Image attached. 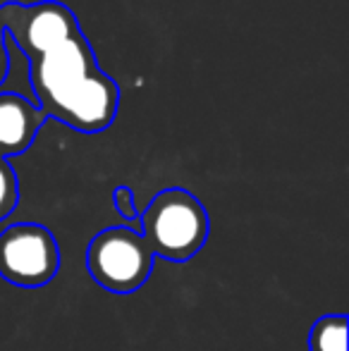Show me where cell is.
Masks as SVG:
<instances>
[{
	"mask_svg": "<svg viewBox=\"0 0 349 351\" xmlns=\"http://www.w3.org/2000/svg\"><path fill=\"white\" fill-rule=\"evenodd\" d=\"M38 110L82 134L106 132L120 108V88L98 67L84 34L29 60Z\"/></svg>",
	"mask_w": 349,
	"mask_h": 351,
	"instance_id": "obj_1",
	"label": "cell"
},
{
	"mask_svg": "<svg viewBox=\"0 0 349 351\" xmlns=\"http://www.w3.org/2000/svg\"><path fill=\"white\" fill-rule=\"evenodd\" d=\"M141 237L154 258L186 263L206 246L210 220L204 204L191 191L170 186L151 199L139 215Z\"/></svg>",
	"mask_w": 349,
	"mask_h": 351,
	"instance_id": "obj_2",
	"label": "cell"
},
{
	"mask_svg": "<svg viewBox=\"0 0 349 351\" xmlns=\"http://www.w3.org/2000/svg\"><path fill=\"white\" fill-rule=\"evenodd\" d=\"M154 254L132 227H106L86 249V268L98 287L110 294H134L154 273Z\"/></svg>",
	"mask_w": 349,
	"mask_h": 351,
	"instance_id": "obj_3",
	"label": "cell"
},
{
	"mask_svg": "<svg viewBox=\"0 0 349 351\" xmlns=\"http://www.w3.org/2000/svg\"><path fill=\"white\" fill-rule=\"evenodd\" d=\"M60 270V246L38 222H17L0 232V278L14 287L48 285Z\"/></svg>",
	"mask_w": 349,
	"mask_h": 351,
	"instance_id": "obj_4",
	"label": "cell"
},
{
	"mask_svg": "<svg viewBox=\"0 0 349 351\" xmlns=\"http://www.w3.org/2000/svg\"><path fill=\"white\" fill-rule=\"evenodd\" d=\"M3 19L5 36H10L17 43V48L27 56V60H34L51 48L82 34L75 12L56 0H43V3L32 5L5 3Z\"/></svg>",
	"mask_w": 349,
	"mask_h": 351,
	"instance_id": "obj_5",
	"label": "cell"
},
{
	"mask_svg": "<svg viewBox=\"0 0 349 351\" xmlns=\"http://www.w3.org/2000/svg\"><path fill=\"white\" fill-rule=\"evenodd\" d=\"M48 117L19 93H0V158L29 151Z\"/></svg>",
	"mask_w": 349,
	"mask_h": 351,
	"instance_id": "obj_6",
	"label": "cell"
},
{
	"mask_svg": "<svg viewBox=\"0 0 349 351\" xmlns=\"http://www.w3.org/2000/svg\"><path fill=\"white\" fill-rule=\"evenodd\" d=\"M347 315L330 313L309 330V351H347Z\"/></svg>",
	"mask_w": 349,
	"mask_h": 351,
	"instance_id": "obj_7",
	"label": "cell"
},
{
	"mask_svg": "<svg viewBox=\"0 0 349 351\" xmlns=\"http://www.w3.org/2000/svg\"><path fill=\"white\" fill-rule=\"evenodd\" d=\"M19 204V182L17 172L10 165V160L0 158V222L12 215Z\"/></svg>",
	"mask_w": 349,
	"mask_h": 351,
	"instance_id": "obj_8",
	"label": "cell"
},
{
	"mask_svg": "<svg viewBox=\"0 0 349 351\" xmlns=\"http://www.w3.org/2000/svg\"><path fill=\"white\" fill-rule=\"evenodd\" d=\"M112 206H115V210L120 213L122 220L132 222L134 230L141 234L139 210H136V204H134V191H132L130 186H115V191H112Z\"/></svg>",
	"mask_w": 349,
	"mask_h": 351,
	"instance_id": "obj_9",
	"label": "cell"
},
{
	"mask_svg": "<svg viewBox=\"0 0 349 351\" xmlns=\"http://www.w3.org/2000/svg\"><path fill=\"white\" fill-rule=\"evenodd\" d=\"M10 74V53H8V43H0V86L8 79Z\"/></svg>",
	"mask_w": 349,
	"mask_h": 351,
	"instance_id": "obj_10",
	"label": "cell"
},
{
	"mask_svg": "<svg viewBox=\"0 0 349 351\" xmlns=\"http://www.w3.org/2000/svg\"><path fill=\"white\" fill-rule=\"evenodd\" d=\"M0 43H5V19H3V5H0Z\"/></svg>",
	"mask_w": 349,
	"mask_h": 351,
	"instance_id": "obj_11",
	"label": "cell"
}]
</instances>
